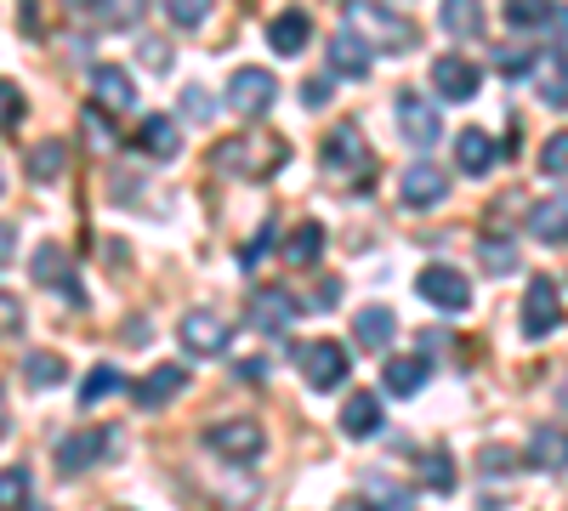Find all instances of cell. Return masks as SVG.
<instances>
[{"mask_svg": "<svg viewBox=\"0 0 568 511\" xmlns=\"http://www.w3.org/2000/svg\"><path fill=\"white\" fill-rule=\"evenodd\" d=\"M347 29L358 40H369L375 52H409L415 45V23L398 18L393 7H382V0H347Z\"/></svg>", "mask_w": 568, "mask_h": 511, "instance_id": "6da1fadb", "label": "cell"}, {"mask_svg": "<svg viewBox=\"0 0 568 511\" xmlns=\"http://www.w3.org/2000/svg\"><path fill=\"white\" fill-rule=\"evenodd\" d=\"M273 103H278V80L267 69H240V74L227 80V109L233 114L262 120V114H273Z\"/></svg>", "mask_w": 568, "mask_h": 511, "instance_id": "7a4b0ae2", "label": "cell"}, {"mask_svg": "<svg viewBox=\"0 0 568 511\" xmlns=\"http://www.w3.org/2000/svg\"><path fill=\"white\" fill-rule=\"evenodd\" d=\"M176 341H182L187 352H194V358H216V352H227V318H222V313H211V307L182 313Z\"/></svg>", "mask_w": 568, "mask_h": 511, "instance_id": "3957f363", "label": "cell"}, {"mask_svg": "<svg viewBox=\"0 0 568 511\" xmlns=\"http://www.w3.org/2000/svg\"><path fill=\"white\" fill-rule=\"evenodd\" d=\"M415 290H420L426 302H433V307H444V313H466V307H471V285H466V273H455L449 262L420 267Z\"/></svg>", "mask_w": 568, "mask_h": 511, "instance_id": "277c9868", "label": "cell"}, {"mask_svg": "<svg viewBox=\"0 0 568 511\" xmlns=\"http://www.w3.org/2000/svg\"><path fill=\"white\" fill-rule=\"evenodd\" d=\"M216 165L233 176H262L267 165H284V143H256V136H233L216 149Z\"/></svg>", "mask_w": 568, "mask_h": 511, "instance_id": "5b68a950", "label": "cell"}, {"mask_svg": "<svg viewBox=\"0 0 568 511\" xmlns=\"http://www.w3.org/2000/svg\"><path fill=\"white\" fill-rule=\"evenodd\" d=\"M398 194H404L409 211H433V205H444V194H449V171L433 165V160H415V165L398 176Z\"/></svg>", "mask_w": 568, "mask_h": 511, "instance_id": "8992f818", "label": "cell"}, {"mask_svg": "<svg viewBox=\"0 0 568 511\" xmlns=\"http://www.w3.org/2000/svg\"><path fill=\"white\" fill-rule=\"evenodd\" d=\"M557 324H562V290L551 285V278H535L529 296H524V336L529 341H546Z\"/></svg>", "mask_w": 568, "mask_h": 511, "instance_id": "52a82bcc", "label": "cell"}, {"mask_svg": "<svg viewBox=\"0 0 568 511\" xmlns=\"http://www.w3.org/2000/svg\"><path fill=\"white\" fill-rule=\"evenodd\" d=\"M205 443H211V454H222V460H256V454L267 449V432H262L256 421H216V427L205 432Z\"/></svg>", "mask_w": 568, "mask_h": 511, "instance_id": "ba28073f", "label": "cell"}, {"mask_svg": "<svg viewBox=\"0 0 568 511\" xmlns=\"http://www.w3.org/2000/svg\"><path fill=\"white\" fill-rule=\"evenodd\" d=\"M398 131H404V143H409V149H433V143H438V131H444V120H438V109L426 103V98L404 91V98H398Z\"/></svg>", "mask_w": 568, "mask_h": 511, "instance_id": "9c48e42d", "label": "cell"}, {"mask_svg": "<svg viewBox=\"0 0 568 511\" xmlns=\"http://www.w3.org/2000/svg\"><path fill=\"white\" fill-rule=\"evenodd\" d=\"M302 376H307L313 392L342 387V381H347V352H342L336 341H313V347H302Z\"/></svg>", "mask_w": 568, "mask_h": 511, "instance_id": "30bf717a", "label": "cell"}, {"mask_svg": "<svg viewBox=\"0 0 568 511\" xmlns=\"http://www.w3.org/2000/svg\"><path fill=\"white\" fill-rule=\"evenodd\" d=\"M29 273L40 278L45 290H58L63 302H80V278H74V262H69V251H63V245H40V251H34V262H29Z\"/></svg>", "mask_w": 568, "mask_h": 511, "instance_id": "8fae6325", "label": "cell"}, {"mask_svg": "<svg viewBox=\"0 0 568 511\" xmlns=\"http://www.w3.org/2000/svg\"><path fill=\"white\" fill-rule=\"evenodd\" d=\"M324 171H336V176L364 171V176H369V149H364L358 125H336V131L324 136Z\"/></svg>", "mask_w": 568, "mask_h": 511, "instance_id": "7c38bea8", "label": "cell"}, {"mask_svg": "<svg viewBox=\"0 0 568 511\" xmlns=\"http://www.w3.org/2000/svg\"><path fill=\"white\" fill-rule=\"evenodd\" d=\"M433 85H438V98L444 103H466V98H478V63H466V58H438L433 63Z\"/></svg>", "mask_w": 568, "mask_h": 511, "instance_id": "4fadbf2b", "label": "cell"}, {"mask_svg": "<svg viewBox=\"0 0 568 511\" xmlns=\"http://www.w3.org/2000/svg\"><path fill=\"white\" fill-rule=\"evenodd\" d=\"M91 98H98L109 114H125V109H136V85H131V74L120 63H98L91 69Z\"/></svg>", "mask_w": 568, "mask_h": 511, "instance_id": "5bb4252c", "label": "cell"}, {"mask_svg": "<svg viewBox=\"0 0 568 511\" xmlns=\"http://www.w3.org/2000/svg\"><path fill=\"white\" fill-rule=\"evenodd\" d=\"M524 460L535 472H568V427H535L524 443Z\"/></svg>", "mask_w": 568, "mask_h": 511, "instance_id": "9a60e30c", "label": "cell"}, {"mask_svg": "<svg viewBox=\"0 0 568 511\" xmlns=\"http://www.w3.org/2000/svg\"><path fill=\"white\" fill-rule=\"evenodd\" d=\"M182 387H187V369H182V364H160V369H149V376L131 387V398H136V409H160V403H171Z\"/></svg>", "mask_w": 568, "mask_h": 511, "instance_id": "2e32d148", "label": "cell"}, {"mask_svg": "<svg viewBox=\"0 0 568 511\" xmlns=\"http://www.w3.org/2000/svg\"><path fill=\"white\" fill-rule=\"evenodd\" d=\"M455 160H460V171H466V176H489V171H495V160H500V143H495L489 131L471 125V131H460V136H455Z\"/></svg>", "mask_w": 568, "mask_h": 511, "instance_id": "e0dca14e", "label": "cell"}, {"mask_svg": "<svg viewBox=\"0 0 568 511\" xmlns=\"http://www.w3.org/2000/svg\"><path fill=\"white\" fill-rule=\"evenodd\" d=\"M369 58H375V45H369V40H358L353 29L329 40V69H336L342 80H364V74H369Z\"/></svg>", "mask_w": 568, "mask_h": 511, "instance_id": "ac0fdd59", "label": "cell"}, {"mask_svg": "<svg viewBox=\"0 0 568 511\" xmlns=\"http://www.w3.org/2000/svg\"><path fill=\"white\" fill-rule=\"evenodd\" d=\"M393 330H398V318H393V307H364L358 318H353V341L364 347V352H382L387 341H393Z\"/></svg>", "mask_w": 568, "mask_h": 511, "instance_id": "d6986e66", "label": "cell"}, {"mask_svg": "<svg viewBox=\"0 0 568 511\" xmlns=\"http://www.w3.org/2000/svg\"><path fill=\"white\" fill-rule=\"evenodd\" d=\"M291 318H296V302L284 296V290H256L251 296V324H256L262 336H278Z\"/></svg>", "mask_w": 568, "mask_h": 511, "instance_id": "ffe728a7", "label": "cell"}, {"mask_svg": "<svg viewBox=\"0 0 568 511\" xmlns=\"http://www.w3.org/2000/svg\"><path fill=\"white\" fill-rule=\"evenodd\" d=\"M136 143H142V154H149V160H171V154H182V131H176V120L149 114V120L136 125Z\"/></svg>", "mask_w": 568, "mask_h": 511, "instance_id": "44dd1931", "label": "cell"}, {"mask_svg": "<svg viewBox=\"0 0 568 511\" xmlns=\"http://www.w3.org/2000/svg\"><path fill=\"white\" fill-rule=\"evenodd\" d=\"M342 432L347 438H375V432H382V398H375V392H353L342 403Z\"/></svg>", "mask_w": 568, "mask_h": 511, "instance_id": "7402d4cb", "label": "cell"}, {"mask_svg": "<svg viewBox=\"0 0 568 511\" xmlns=\"http://www.w3.org/2000/svg\"><path fill=\"white\" fill-rule=\"evenodd\" d=\"M529 234L546 239V245H562L568 239V194H551L529 211Z\"/></svg>", "mask_w": 568, "mask_h": 511, "instance_id": "603a6c76", "label": "cell"}, {"mask_svg": "<svg viewBox=\"0 0 568 511\" xmlns=\"http://www.w3.org/2000/svg\"><path fill=\"white\" fill-rule=\"evenodd\" d=\"M307 34H313L307 12H278V18L267 23V45H273L278 58H296L302 45H307Z\"/></svg>", "mask_w": 568, "mask_h": 511, "instance_id": "cb8c5ba5", "label": "cell"}, {"mask_svg": "<svg viewBox=\"0 0 568 511\" xmlns=\"http://www.w3.org/2000/svg\"><path fill=\"white\" fill-rule=\"evenodd\" d=\"M438 23H444L449 40H478L484 34V7H478V0H444Z\"/></svg>", "mask_w": 568, "mask_h": 511, "instance_id": "d4e9b609", "label": "cell"}, {"mask_svg": "<svg viewBox=\"0 0 568 511\" xmlns=\"http://www.w3.org/2000/svg\"><path fill=\"white\" fill-rule=\"evenodd\" d=\"M109 454V432H74L63 449H58V467L74 478V472H85L91 460H103Z\"/></svg>", "mask_w": 568, "mask_h": 511, "instance_id": "484cf974", "label": "cell"}, {"mask_svg": "<svg viewBox=\"0 0 568 511\" xmlns=\"http://www.w3.org/2000/svg\"><path fill=\"white\" fill-rule=\"evenodd\" d=\"M426 387V358L409 352V358H387V392L393 398H415Z\"/></svg>", "mask_w": 568, "mask_h": 511, "instance_id": "4316f807", "label": "cell"}, {"mask_svg": "<svg viewBox=\"0 0 568 511\" xmlns=\"http://www.w3.org/2000/svg\"><path fill=\"white\" fill-rule=\"evenodd\" d=\"M420 483L433 494H455V454L449 449H426L420 454Z\"/></svg>", "mask_w": 568, "mask_h": 511, "instance_id": "83f0119b", "label": "cell"}, {"mask_svg": "<svg viewBox=\"0 0 568 511\" xmlns=\"http://www.w3.org/2000/svg\"><path fill=\"white\" fill-rule=\"evenodd\" d=\"M364 500H369V505H382V511H415L409 489H398L387 472H369V478H364Z\"/></svg>", "mask_w": 568, "mask_h": 511, "instance_id": "f1b7e54d", "label": "cell"}, {"mask_svg": "<svg viewBox=\"0 0 568 511\" xmlns=\"http://www.w3.org/2000/svg\"><path fill=\"white\" fill-rule=\"evenodd\" d=\"M23 376H29V387H40V392H52V387H63V376H69V364H63L58 352H29V358H23Z\"/></svg>", "mask_w": 568, "mask_h": 511, "instance_id": "f546056e", "label": "cell"}, {"mask_svg": "<svg viewBox=\"0 0 568 511\" xmlns=\"http://www.w3.org/2000/svg\"><path fill=\"white\" fill-rule=\"evenodd\" d=\"M546 69H540V98H546V109H568V58H540Z\"/></svg>", "mask_w": 568, "mask_h": 511, "instance_id": "4dcf8cb0", "label": "cell"}, {"mask_svg": "<svg viewBox=\"0 0 568 511\" xmlns=\"http://www.w3.org/2000/svg\"><path fill=\"white\" fill-rule=\"evenodd\" d=\"M142 7L149 0H91V18H98V29H131L142 18Z\"/></svg>", "mask_w": 568, "mask_h": 511, "instance_id": "1f68e13d", "label": "cell"}, {"mask_svg": "<svg viewBox=\"0 0 568 511\" xmlns=\"http://www.w3.org/2000/svg\"><path fill=\"white\" fill-rule=\"evenodd\" d=\"M551 18H557L551 0H506V23L524 29V34H529V29H546Z\"/></svg>", "mask_w": 568, "mask_h": 511, "instance_id": "d6a6232c", "label": "cell"}, {"mask_svg": "<svg viewBox=\"0 0 568 511\" xmlns=\"http://www.w3.org/2000/svg\"><path fill=\"white\" fill-rule=\"evenodd\" d=\"M284 256H291L296 267H313L324 256V227L318 222H302L296 234H291V245H284Z\"/></svg>", "mask_w": 568, "mask_h": 511, "instance_id": "836d02e7", "label": "cell"}, {"mask_svg": "<svg viewBox=\"0 0 568 511\" xmlns=\"http://www.w3.org/2000/svg\"><path fill=\"white\" fill-rule=\"evenodd\" d=\"M63 165H69L63 143H40V149H29V176H34V182H58Z\"/></svg>", "mask_w": 568, "mask_h": 511, "instance_id": "e575fe53", "label": "cell"}, {"mask_svg": "<svg viewBox=\"0 0 568 511\" xmlns=\"http://www.w3.org/2000/svg\"><path fill=\"white\" fill-rule=\"evenodd\" d=\"M0 511H29V467L0 472Z\"/></svg>", "mask_w": 568, "mask_h": 511, "instance_id": "d590c367", "label": "cell"}, {"mask_svg": "<svg viewBox=\"0 0 568 511\" xmlns=\"http://www.w3.org/2000/svg\"><path fill=\"white\" fill-rule=\"evenodd\" d=\"M109 392H120V369H114V364H98V369L80 381V403L91 409V403H103Z\"/></svg>", "mask_w": 568, "mask_h": 511, "instance_id": "8d00e7d4", "label": "cell"}, {"mask_svg": "<svg viewBox=\"0 0 568 511\" xmlns=\"http://www.w3.org/2000/svg\"><path fill=\"white\" fill-rule=\"evenodd\" d=\"M478 256H484V267H489L495 278H500V273H517V251H511L506 239H484Z\"/></svg>", "mask_w": 568, "mask_h": 511, "instance_id": "74e56055", "label": "cell"}, {"mask_svg": "<svg viewBox=\"0 0 568 511\" xmlns=\"http://www.w3.org/2000/svg\"><path fill=\"white\" fill-rule=\"evenodd\" d=\"M165 7H171V23L176 29H200L211 18V0H165Z\"/></svg>", "mask_w": 568, "mask_h": 511, "instance_id": "f35d334b", "label": "cell"}, {"mask_svg": "<svg viewBox=\"0 0 568 511\" xmlns=\"http://www.w3.org/2000/svg\"><path fill=\"white\" fill-rule=\"evenodd\" d=\"M18 120H23V91L0 80V131H18Z\"/></svg>", "mask_w": 568, "mask_h": 511, "instance_id": "ab89813d", "label": "cell"}, {"mask_svg": "<svg viewBox=\"0 0 568 511\" xmlns=\"http://www.w3.org/2000/svg\"><path fill=\"white\" fill-rule=\"evenodd\" d=\"M540 171L546 176H568V131H557L551 143L540 149Z\"/></svg>", "mask_w": 568, "mask_h": 511, "instance_id": "60d3db41", "label": "cell"}, {"mask_svg": "<svg viewBox=\"0 0 568 511\" xmlns=\"http://www.w3.org/2000/svg\"><path fill=\"white\" fill-rule=\"evenodd\" d=\"M495 63H500V74H506V80H524L540 58H535V52H524V45H506V52H500Z\"/></svg>", "mask_w": 568, "mask_h": 511, "instance_id": "b9f144b4", "label": "cell"}, {"mask_svg": "<svg viewBox=\"0 0 568 511\" xmlns=\"http://www.w3.org/2000/svg\"><path fill=\"white\" fill-rule=\"evenodd\" d=\"M313 307H318V313H336V307H342V278H324V285L313 290Z\"/></svg>", "mask_w": 568, "mask_h": 511, "instance_id": "7bdbcfd3", "label": "cell"}, {"mask_svg": "<svg viewBox=\"0 0 568 511\" xmlns=\"http://www.w3.org/2000/svg\"><path fill=\"white\" fill-rule=\"evenodd\" d=\"M182 103H187V120H211V98H205L200 85H187V91H182Z\"/></svg>", "mask_w": 568, "mask_h": 511, "instance_id": "ee69618b", "label": "cell"}, {"mask_svg": "<svg viewBox=\"0 0 568 511\" xmlns=\"http://www.w3.org/2000/svg\"><path fill=\"white\" fill-rule=\"evenodd\" d=\"M302 103H307V109H324V103H329V80H324V74H313V80L302 85Z\"/></svg>", "mask_w": 568, "mask_h": 511, "instance_id": "f6af8a7d", "label": "cell"}, {"mask_svg": "<svg viewBox=\"0 0 568 511\" xmlns=\"http://www.w3.org/2000/svg\"><path fill=\"white\" fill-rule=\"evenodd\" d=\"M506 467H511V449H495V443H489V449H484V472H489V478H500Z\"/></svg>", "mask_w": 568, "mask_h": 511, "instance_id": "bcb514c9", "label": "cell"}, {"mask_svg": "<svg viewBox=\"0 0 568 511\" xmlns=\"http://www.w3.org/2000/svg\"><path fill=\"white\" fill-rule=\"evenodd\" d=\"M142 58H149V69H165V63H171L165 40H142Z\"/></svg>", "mask_w": 568, "mask_h": 511, "instance_id": "7dc6e473", "label": "cell"}, {"mask_svg": "<svg viewBox=\"0 0 568 511\" xmlns=\"http://www.w3.org/2000/svg\"><path fill=\"white\" fill-rule=\"evenodd\" d=\"M18 318H23V307L12 296H0V330H18Z\"/></svg>", "mask_w": 568, "mask_h": 511, "instance_id": "c3c4849f", "label": "cell"}, {"mask_svg": "<svg viewBox=\"0 0 568 511\" xmlns=\"http://www.w3.org/2000/svg\"><path fill=\"white\" fill-rule=\"evenodd\" d=\"M12 245H18V234H12V227H7V222H0V267H7V262H12Z\"/></svg>", "mask_w": 568, "mask_h": 511, "instance_id": "681fc988", "label": "cell"}, {"mask_svg": "<svg viewBox=\"0 0 568 511\" xmlns=\"http://www.w3.org/2000/svg\"><path fill=\"white\" fill-rule=\"evenodd\" d=\"M240 376H245V381H262V376H267V364H262V358H245V364H240Z\"/></svg>", "mask_w": 568, "mask_h": 511, "instance_id": "f907efd6", "label": "cell"}, {"mask_svg": "<svg viewBox=\"0 0 568 511\" xmlns=\"http://www.w3.org/2000/svg\"><path fill=\"white\" fill-rule=\"evenodd\" d=\"M7 421H12V409H7V392H0V438H7V432H12Z\"/></svg>", "mask_w": 568, "mask_h": 511, "instance_id": "816d5d0a", "label": "cell"}, {"mask_svg": "<svg viewBox=\"0 0 568 511\" xmlns=\"http://www.w3.org/2000/svg\"><path fill=\"white\" fill-rule=\"evenodd\" d=\"M336 511H375V505H369V500H342Z\"/></svg>", "mask_w": 568, "mask_h": 511, "instance_id": "f5cc1de1", "label": "cell"}, {"mask_svg": "<svg viewBox=\"0 0 568 511\" xmlns=\"http://www.w3.org/2000/svg\"><path fill=\"white\" fill-rule=\"evenodd\" d=\"M557 398H562V403H568V376H562V387H557Z\"/></svg>", "mask_w": 568, "mask_h": 511, "instance_id": "db71d44e", "label": "cell"}, {"mask_svg": "<svg viewBox=\"0 0 568 511\" xmlns=\"http://www.w3.org/2000/svg\"><path fill=\"white\" fill-rule=\"evenodd\" d=\"M0 194H7V165H0Z\"/></svg>", "mask_w": 568, "mask_h": 511, "instance_id": "11a10c76", "label": "cell"}]
</instances>
